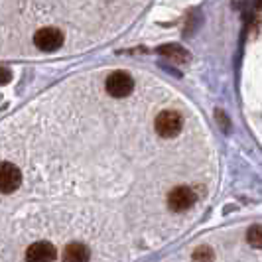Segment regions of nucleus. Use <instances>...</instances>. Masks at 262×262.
I'll return each mask as SVG.
<instances>
[{
	"label": "nucleus",
	"mask_w": 262,
	"mask_h": 262,
	"mask_svg": "<svg viewBox=\"0 0 262 262\" xmlns=\"http://www.w3.org/2000/svg\"><path fill=\"white\" fill-rule=\"evenodd\" d=\"M154 128L162 138H176L184 128V118L178 111H162L156 117Z\"/></svg>",
	"instance_id": "1"
},
{
	"label": "nucleus",
	"mask_w": 262,
	"mask_h": 262,
	"mask_svg": "<svg viewBox=\"0 0 262 262\" xmlns=\"http://www.w3.org/2000/svg\"><path fill=\"white\" fill-rule=\"evenodd\" d=\"M105 89L111 97L122 99L128 97L134 89V79L130 77L128 71H113L105 81Z\"/></svg>",
	"instance_id": "2"
},
{
	"label": "nucleus",
	"mask_w": 262,
	"mask_h": 262,
	"mask_svg": "<svg viewBox=\"0 0 262 262\" xmlns=\"http://www.w3.org/2000/svg\"><path fill=\"white\" fill-rule=\"evenodd\" d=\"M197 195L195 191L187 185H180L176 189H171L168 193V207H170L173 213H184V211L191 209L195 205Z\"/></svg>",
	"instance_id": "3"
},
{
	"label": "nucleus",
	"mask_w": 262,
	"mask_h": 262,
	"mask_svg": "<svg viewBox=\"0 0 262 262\" xmlns=\"http://www.w3.org/2000/svg\"><path fill=\"white\" fill-rule=\"evenodd\" d=\"M34 43L41 52H57L63 43V32L57 28H41L34 34Z\"/></svg>",
	"instance_id": "4"
},
{
	"label": "nucleus",
	"mask_w": 262,
	"mask_h": 262,
	"mask_svg": "<svg viewBox=\"0 0 262 262\" xmlns=\"http://www.w3.org/2000/svg\"><path fill=\"white\" fill-rule=\"evenodd\" d=\"M22 185V171L10 162L0 164V191L2 193H14Z\"/></svg>",
	"instance_id": "5"
},
{
	"label": "nucleus",
	"mask_w": 262,
	"mask_h": 262,
	"mask_svg": "<svg viewBox=\"0 0 262 262\" xmlns=\"http://www.w3.org/2000/svg\"><path fill=\"white\" fill-rule=\"evenodd\" d=\"M57 258V250L52 243H46V241H39L34 243L30 249L26 250V260L34 262H52Z\"/></svg>",
	"instance_id": "6"
},
{
	"label": "nucleus",
	"mask_w": 262,
	"mask_h": 262,
	"mask_svg": "<svg viewBox=\"0 0 262 262\" xmlns=\"http://www.w3.org/2000/svg\"><path fill=\"white\" fill-rule=\"evenodd\" d=\"M158 55H164L166 59H171L176 63H185L189 59V52L184 50L180 43H164L156 50Z\"/></svg>",
	"instance_id": "7"
},
{
	"label": "nucleus",
	"mask_w": 262,
	"mask_h": 262,
	"mask_svg": "<svg viewBox=\"0 0 262 262\" xmlns=\"http://www.w3.org/2000/svg\"><path fill=\"white\" fill-rule=\"evenodd\" d=\"M91 258V252L81 243H71L63 250V260L66 262H87Z\"/></svg>",
	"instance_id": "8"
},
{
	"label": "nucleus",
	"mask_w": 262,
	"mask_h": 262,
	"mask_svg": "<svg viewBox=\"0 0 262 262\" xmlns=\"http://www.w3.org/2000/svg\"><path fill=\"white\" fill-rule=\"evenodd\" d=\"M247 241L250 247L262 250V225H252L247 231Z\"/></svg>",
	"instance_id": "9"
},
{
	"label": "nucleus",
	"mask_w": 262,
	"mask_h": 262,
	"mask_svg": "<svg viewBox=\"0 0 262 262\" xmlns=\"http://www.w3.org/2000/svg\"><path fill=\"white\" fill-rule=\"evenodd\" d=\"M213 258H215V254L207 247H199L193 252V260H213Z\"/></svg>",
	"instance_id": "10"
},
{
	"label": "nucleus",
	"mask_w": 262,
	"mask_h": 262,
	"mask_svg": "<svg viewBox=\"0 0 262 262\" xmlns=\"http://www.w3.org/2000/svg\"><path fill=\"white\" fill-rule=\"evenodd\" d=\"M8 81H10V69H6L2 66V85H6Z\"/></svg>",
	"instance_id": "11"
},
{
	"label": "nucleus",
	"mask_w": 262,
	"mask_h": 262,
	"mask_svg": "<svg viewBox=\"0 0 262 262\" xmlns=\"http://www.w3.org/2000/svg\"><path fill=\"white\" fill-rule=\"evenodd\" d=\"M256 4H258V8L262 10V0H256Z\"/></svg>",
	"instance_id": "12"
}]
</instances>
